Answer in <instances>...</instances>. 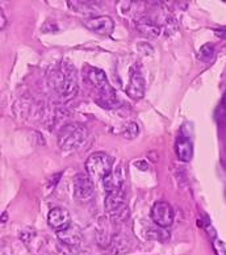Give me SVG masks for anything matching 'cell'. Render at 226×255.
<instances>
[{"label":"cell","instance_id":"obj_12","mask_svg":"<svg viewBox=\"0 0 226 255\" xmlns=\"http://www.w3.org/2000/svg\"><path fill=\"white\" fill-rule=\"evenodd\" d=\"M58 240L61 241V244H65L67 246H73V248H78L82 244V233L79 228L77 225L71 224L67 226L66 229L59 230Z\"/></svg>","mask_w":226,"mask_h":255},{"label":"cell","instance_id":"obj_13","mask_svg":"<svg viewBox=\"0 0 226 255\" xmlns=\"http://www.w3.org/2000/svg\"><path fill=\"white\" fill-rule=\"evenodd\" d=\"M175 150H176V157L179 160L182 162H191L192 155H194V145L188 137L186 135H179L175 143Z\"/></svg>","mask_w":226,"mask_h":255},{"label":"cell","instance_id":"obj_1","mask_svg":"<svg viewBox=\"0 0 226 255\" xmlns=\"http://www.w3.org/2000/svg\"><path fill=\"white\" fill-rule=\"evenodd\" d=\"M83 75L88 83L95 87L96 92H98L95 100L99 106L106 110L116 108L118 104L116 91L107 79L106 73L103 70L86 65L83 69Z\"/></svg>","mask_w":226,"mask_h":255},{"label":"cell","instance_id":"obj_16","mask_svg":"<svg viewBox=\"0 0 226 255\" xmlns=\"http://www.w3.org/2000/svg\"><path fill=\"white\" fill-rule=\"evenodd\" d=\"M139 133V129H138V125L134 124V123H130V124L126 125V128H125L124 133H122V135L124 137H126V138L131 139L134 138V137H137Z\"/></svg>","mask_w":226,"mask_h":255},{"label":"cell","instance_id":"obj_21","mask_svg":"<svg viewBox=\"0 0 226 255\" xmlns=\"http://www.w3.org/2000/svg\"><path fill=\"white\" fill-rule=\"evenodd\" d=\"M5 220H7V213H3V219H1V221L5 223Z\"/></svg>","mask_w":226,"mask_h":255},{"label":"cell","instance_id":"obj_22","mask_svg":"<svg viewBox=\"0 0 226 255\" xmlns=\"http://www.w3.org/2000/svg\"><path fill=\"white\" fill-rule=\"evenodd\" d=\"M223 106L226 108V94H225V96H224V99H223Z\"/></svg>","mask_w":226,"mask_h":255},{"label":"cell","instance_id":"obj_2","mask_svg":"<svg viewBox=\"0 0 226 255\" xmlns=\"http://www.w3.org/2000/svg\"><path fill=\"white\" fill-rule=\"evenodd\" d=\"M53 88L61 99L69 100L77 95L78 79L77 70L69 61H63L53 73Z\"/></svg>","mask_w":226,"mask_h":255},{"label":"cell","instance_id":"obj_14","mask_svg":"<svg viewBox=\"0 0 226 255\" xmlns=\"http://www.w3.org/2000/svg\"><path fill=\"white\" fill-rule=\"evenodd\" d=\"M216 49L213 44H205L203 45L199 50V59L203 62H211L213 57H215Z\"/></svg>","mask_w":226,"mask_h":255},{"label":"cell","instance_id":"obj_15","mask_svg":"<svg viewBox=\"0 0 226 255\" xmlns=\"http://www.w3.org/2000/svg\"><path fill=\"white\" fill-rule=\"evenodd\" d=\"M138 29L141 30V32L146 33V34H151V36H157L158 33L161 32V28L158 26V24L149 21V20H145V21L139 22Z\"/></svg>","mask_w":226,"mask_h":255},{"label":"cell","instance_id":"obj_4","mask_svg":"<svg viewBox=\"0 0 226 255\" xmlns=\"http://www.w3.org/2000/svg\"><path fill=\"white\" fill-rule=\"evenodd\" d=\"M86 171L92 180H103L113 168V158L103 151L92 153L86 160Z\"/></svg>","mask_w":226,"mask_h":255},{"label":"cell","instance_id":"obj_19","mask_svg":"<svg viewBox=\"0 0 226 255\" xmlns=\"http://www.w3.org/2000/svg\"><path fill=\"white\" fill-rule=\"evenodd\" d=\"M0 29H4L7 26V17H5V13H4L3 8H0Z\"/></svg>","mask_w":226,"mask_h":255},{"label":"cell","instance_id":"obj_7","mask_svg":"<svg viewBox=\"0 0 226 255\" xmlns=\"http://www.w3.org/2000/svg\"><path fill=\"white\" fill-rule=\"evenodd\" d=\"M151 220L159 228H170L174 224V211L167 201H158L151 208Z\"/></svg>","mask_w":226,"mask_h":255},{"label":"cell","instance_id":"obj_11","mask_svg":"<svg viewBox=\"0 0 226 255\" xmlns=\"http://www.w3.org/2000/svg\"><path fill=\"white\" fill-rule=\"evenodd\" d=\"M48 223L53 229L59 232V230L66 229L67 226L71 225V216L65 208L55 207L49 212Z\"/></svg>","mask_w":226,"mask_h":255},{"label":"cell","instance_id":"obj_5","mask_svg":"<svg viewBox=\"0 0 226 255\" xmlns=\"http://www.w3.org/2000/svg\"><path fill=\"white\" fill-rule=\"evenodd\" d=\"M106 211L113 223H121L128 217V207L125 203L124 190L118 192L107 193L106 196Z\"/></svg>","mask_w":226,"mask_h":255},{"label":"cell","instance_id":"obj_3","mask_svg":"<svg viewBox=\"0 0 226 255\" xmlns=\"http://www.w3.org/2000/svg\"><path fill=\"white\" fill-rule=\"evenodd\" d=\"M87 128L78 123H71L58 131V145L65 151H73L82 146L87 138Z\"/></svg>","mask_w":226,"mask_h":255},{"label":"cell","instance_id":"obj_6","mask_svg":"<svg viewBox=\"0 0 226 255\" xmlns=\"http://www.w3.org/2000/svg\"><path fill=\"white\" fill-rule=\"evenodd\" d=\"M129 83L126 86V95L131 99V100H141L145 95L146 90V82L145 77H143L142 69H141V63L135 62L131 66L130 73H129Z\"/></svg>","mask_w":226,"mask_h":255},{"label":"cell","instance_id":"obj_9","mask_svg":"<svg viewBox=\"0 0 226 255\" xmlns=\"http://www.w3.org/2000/svg\"><path fill=\"white\" fill-rule=\"evenodd\" d=\"M125 180H126V172H125L124 166L121 163L120 166H117L116 170H112L106 178L103 179L102 182L106 192L112 193L124 190Z\"/></svg>","mask_w":226,"mask_h":255},{"label":"cell","instance_id":"obj_8","mask_svg":"<svg viewBox=\"0 0 226 255\" xmlns=\"http://www.w3.org/2000/svg\"><path fill=\"white\" fill-rule=\"evenodd\" d=\"M74 195L81 200H87L95 193V184L88 174H77L73 179Z\"/></svg>","mask_w":226,"mask_h":255},{"label":"cell","instance_id":"obj_17","mask_svg":"<svg viewBox=\"0 0 226 255\" xmlns=\"http://www.w3.org/2000/svg\"><path fill=\"white\" fill-rule=\"evenodd\" d=\"M57 255H79L78 252L75 250V248L73 246H67L65 244H59L57 245Z\"/></svg>","mask_w":226,"mask_h":255},{"label":"cell","instance_id":"obj_10","mask_svg":"<svg viewBox=\"0 0 226 255\" xmlns=\"http://www.w3.org/2000/svg\"><path fill=\"white\" fill-rule=\"evenodd\" d=\"M83 24L86 28L98 33L100 36H110L114 29V22H113L112 17L107 15L87 18V20H84Z\"/></svg>","mask_w":226,"mask_h":255},{"label":"cell","instance_id":"obj_18","mask_svg":"<svg viewBox=\"0 0 226 255\" xmlns=\"http://www.w3.org/2000/svg\"><path fill=\"white\" fill-rule=\"evenodd\" d=\"M213 250H215L216 255H226L225 245H224L223 241L217 240V238L213 240Z\"/></svg>","mask_w":226,"mask_h":255},{"label":"cell","instance_id":"obj_20","mask_svg":"<svg viewBox=\"0 0 226 255\" xmlns=\"http://www.w3.org/2000/svg\"><path fill=\"white\" fill-rule=\"evenodd\" d=\"M215 33H216V36L220 37V38H226V26L220 28V29H216Z\"/></svg>","mask_w":226,"mask_h":255}]
</instances>
